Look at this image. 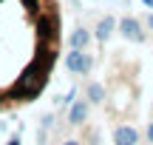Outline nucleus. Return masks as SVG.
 Listing matches in <instances>:
<instances>
[{
    "label": "nucleus",
    "instance_id": "6",
    "mask_svg": "<svg viewBox=\"0 0 153 145\" xmlns=\"http://www.w3.org/2000/svg\"><path fill=\"white\" fill-rule=\"evenodd\" d=\"M85 43H88V31H85V28H76V31L71 34V49H76V51H79Z\"/></svg>",
    "mask_w": 153,
    "mask_h": 145
},
{
    "label": "nucleus",
    "instance_id": "12",
    "mask_svg": "<svg viewBox=\"0 0 153 145\" xmlns=\"http://www.w3.org/2000/svg\"><path fill=\"white\" fill-rule=\"evenodd\" d=\"M65 145H79V142H65Z\"/></svg>",
    "mask_w": 153,
    "mask_h": 145
},
{
    "label": "nucleus",
    "instance_id": "3",
    "mask_svg": "<svg viewBox=\"0 0 153 145\" xmlns=\"http://www.w3.org/2000/svg\"><path fill=\"white\" fill-rule=\"evenodd\" d=\"M114 145H139V131L133 125H119L114 131Z\"/></svg>",
    "mask_w": 153,
    "mask_h": 145
},
{
    "label": "nucleus",
    "instance_id": "10",
    "mask_svg": "<svg viewBox=\"0 0 153 145\" xmlns=\"http://www.w3.org/2000/svg\"><path fill=\"white\" fill-rule=\"evenodd\" d=\"M142 3H145V6H153V0H142Z\"/></svg>",
    "mask_w": 153,
    "mask_h": 145
},
{
    "label": "nucleus",
    "instance_id": "1",
    "mask_svg": "<svg viewBox=\"0 0 153 145\" xmlns=\"http://www.w3.org/2000/svg\"><path fill=\"white\" fill-rule=\"evenodd\" d=\"M62 46L57 0H0V111L45 91Z\"/></svg>",
    "mask_w": 153,
    "mask_h": 145
},
{
    "label": "nucleus",
    "instance_id": "4",
    "mask_svg": "<svg viewBox=\"0 0 153 145\" xmlns=\"http://www.w3.org/2000/svg\"><path fill=\"white\" fill-rule=\"evenodd\" d=\"M119 31L125 34L128 40H142V26H139L133 17H125V20L119 23Z\"/></svg>",
    "mask_w": 153,
    "mask_h": 145
},
{
    "label": "nucleus",
    "instance_id": "7",
    "mask_svg": "<svg viewBox=\"0 0 153 145\" xmlns=\"http://www.w3.org/2000/svg\"><path fill=\"white\" fill-rule=\"evenodd\" d=\"M111 28H114V20L108 17V20H102V23H99V28H97V37H99V40H108Z\"/></svg>",
    "mask_w": 153,
    "mask_h": 145
},
{
    "label": "nucleus",
    "instance_id": "11",
    "mask_svg": "<svg viewBox=\"0 0 153 145\" xmlns=\"http://www.w3.org/2000/svg\"><path fill=\"white\" fill-rule=\"evenodd\" d=\"M9 145H20V140H11V142H9Z\"/></svg>",
    "mask_w": 153,
    "mask_h": 145
},
{
    "label": "nucleus",
    "instance_id": "8",
    "mask_svg": "<svg viewBox=\"0 0 153 145\" xmlns=\"http://www.w3.org/2000/svg\"><path fill=\"white\" fill-rule=\"evenodd\" d=\"M88 97H91L94 102H99L102 100V85H91V88H88Z\"/></svg>",
    "mask_w": 153,
    "mask_h": 145
},
{
    "label": "nucleus",
    "instance_id": "2",
    "mask_svg": "<svg viewBox=\"0 0 153 145\" xmlns=\"http://www.w3.org/2000/svg\"><path fill=\"white\" fill-rule=\"evenodd\" d=\"M65 66H68V71H74V74H85L88 68H91V54H85V51H71L68 54V60H65Z\"/></svg>",
    "mask_w": 153,
    "mask_h": 145
},
{
    "label": "nucleus",
    "instance_id": "5",
    "mask_svg": "<svg viewBox=\"0 0 153 145\" xmlns=\"http://www.w3.org/2000/svg\"><path fill=\"white\" fill-rule=\"evenodd\" d=\"M85 114H88V105H85V102H76V105H71V114H68V120H71L74 125H79L82 120H85Z\"/></svg>",
    "mask_w": 153,
    "mask_h": 145
},
{
    "label": "nucleus",
    "instance_id": "9",
    "mask_svg": "<svg viewBox=\"0 0 153 145\" xmlns=\"http://www.w3.org/2000/svg\"><path fill=\"white\" fill-rule=\"evenodd\" d=\"M148 140L153 142V123H150V128H148Z\"/></svg>",
    "mask_w": 153,
    "mask_h": 145
}]
</instances>
